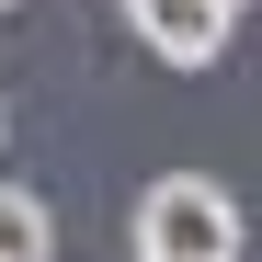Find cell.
I'll return each instance as SVG.
<instances>
[{"instance_id":"cell-6","label":"cell","mask_w":262,"mask_h":262,"mask_svg":"<svg viewBox=\"0 0 262 262\" xmlns=\"http://www.w3.org/2000/svg\"><path fill=\"white\" fill-rule=\"evenodd\" d=\"M228 12H239V0H228Z\"/></svg>"},{"instance_id":"cell-4","label":"cell","mask_w":262,"mask_h":262,"mask_svg":"<svg viewBox=\"0 0 262 262\" xmlns=\"http://www.w3.org/2000/svg\"><path fill=\"white\" fill-rule=\"evenodd\" d=\"M0 137H12V103H0Z\"/></svg>"},{"instance_id":"cell-3","label":"cell","mask_w":262,"mask_h":262,"mask_svg":"<svg viewBox=\"0 0 262 262\" xmlns=\"http://www.w3.org/2000/svg\"><path fill=\"white\" fill-rule=\"evenodd\" d=\"M0 262H57V216L23 183H0Z\"/></svg>"},{"instance_id":"cell-5","label":"cell","mask_w":262,"mask_h":262,"mask_svg":"<svg viewBox=\"0 0 262 262\" xmlns=\"http://www.w3.org/2000/svg\"><path fill=\"white\" fill-rule=\"evenodd\" d=\"M0 12H12V0H0Z\"/></svg>"},{"instance_id":"cell-1","label":"cell","mask_w":262,"mask_h":262,"mask_svg":"<svg viewBox=\"0 0 262 262\" xmlns=\"http://www.w3.org/2000/svg\"><path fill=\"white\" fill-rule=\"evenodd\" d=\"M239 194L205 171H160L137 194V262H239Z\"/></svg>"},{"instance_id":"cell-2","label":"cell","mask_w":262,"mask_h":262,"mask_svg":"<svg viewBox=\"0 0 262 262\" xmlns=\"http://www.w3.org/2000/svg\"><path fill=\"white\" fill-rule=\"evenodd\" d=\"M125 23H137L148 57H171V69H216V57H228V34H239L228 0H125Z\"/></svg>"}]
</instances>
